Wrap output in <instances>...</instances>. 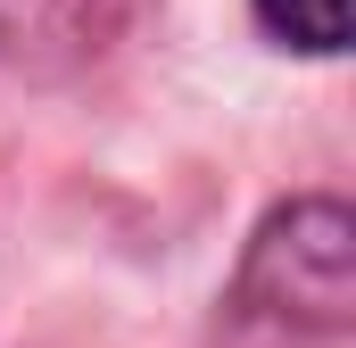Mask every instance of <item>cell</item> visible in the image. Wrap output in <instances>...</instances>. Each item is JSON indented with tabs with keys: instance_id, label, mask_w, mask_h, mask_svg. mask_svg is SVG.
Here are the masks:
<instances>
[{
	"instance_id": "obj_2",
	"label": "cell",
	"mask_w": 356,
	"mask_h": 348,
	"mask_svg": "<svg viewBox=\"0 0 356 348\" xmlns=\"http://www.w3.org/2000/svg\"><path fill=\"white\" fill-rule=\"evenodd\" d=\"M108 25V0H0V58L17 75H67L91 58Z\"/></svg>"
},
{
	"instance_id": "obj_1",
	"label": "cell",
	"mask_w": 356,
	"mask_h": 348,
	"mask_svg": "<svg viewBox=\"0 0 356 348\" xmlns=\"http://www.w3.org/2000/svg\"><path fill=\"white\" fill-rule=\"evenodd\" d=\"M241 315L290 340H340L356 324V224L340 199H290L241 265Z\"/></svg>"
},
{
	"instance_id": "obj_3",
	"label": "cell",
	"mask_w": 356,
	"mask_h": 348,
	"mask_svg": "<svg viewBox=\"0 0 356 348\" xmlns=\"http://www.w3.org/2000/svg\"><path fill=\"white\" fill-rule=\"evenodd\" d=\"M257 17L290 50H348V0H257Z\"/></svg>"
}]
</instances>
